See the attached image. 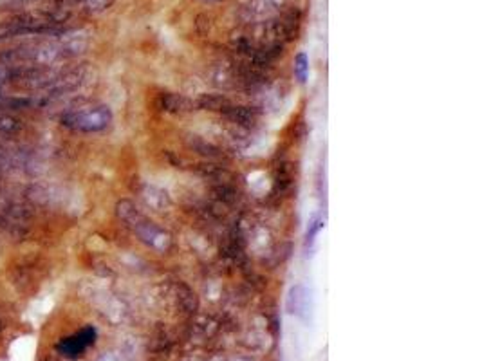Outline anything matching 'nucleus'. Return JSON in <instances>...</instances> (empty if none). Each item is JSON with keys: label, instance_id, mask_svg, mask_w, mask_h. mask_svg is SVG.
Instances as JSON below:
<instances>
[{"label": "nucleus", "instance_id": "obj_7", "mask_svg": "<svg viewBox=\"0 0 482 361\" xmlns=\"http://www.w3.org/2000/svg\"><path fill=\"white\" fill-rule=\"evenodd\" d=\"M0 329H2V327H0Z\"/></svg>", "mask_w": 482, "mask_h": 361}, {"label": "nucleus", "instance_id": "obj_1", "mask_svg": "<svg viewBox=\"0 0 482 361\" xmlns=\"http://www.w3.org/2000/svg\"><path fill=\"white\" fill-rule=\"evenodd\" d=\"M118 213H120L121 219L138 233V237L141 238L143 243L155 248V250H166V246H168V237H166L158 226H154V223H150L147 217L141 215V213L138 212V208H134V204L121 203L120 206H118Z\"/></svg>", "mask_w": 482, "mask_h": 361}, {"label": "nucleus", "instance_id": "obj_5", "mask_svg": "<svg viewBox=\"0 0 482 361\" xmlns=\"http://www.w3.org/2000/svg\"><path fill=\"white\" fill-rule=\"evenodd\" d=\"M294 74H297L298 81L305 83L309 76V60L304 53H300L297 56V62H294Z\"/></svg>", "mask_w": 482, "mask_h": 361}, {"label": "nucleus", "instance_id": "obj_4", "mask_svg": "<svg viewBox=\"0 0 482 361\" xmlns=\"http://www.w3.org/2000/svg\"><path fill=\"white\" fill-rule=\"evenodd\" d=\"M22 128V121L13 116L0 114V136H13Z\"/></svg>", "mask_w": 482, "mask_h": 361}, {"label": "nucleus", "instance_id": "obj_6", "mask_svg": "<svg viewBox=\"0 0 482 361\" xmlns=\"http://www.w3.org/2000/svg\"><path fill=\"white\" fill-rule=\"evenodd\" d=\"M320 230H322V219H318L317 217V219L311 220V224H309L307 235H305V246H313L318 233H320Z\"/></svg>", "mask_w": 482, "mask_h": 361}, {"label": "nucleus", "instance_id": "obj_3", "mask_svg": "<svg viewBox=\"0 0 482 361\" xmlns=\"http://www.w3.org/2000/svg\"><path fill=\"white\" fill-rule=\"evenodd\" d=\"M94 340H96V330L93 327H85V329H81L74 336H69V338L63 340L58 345V350L66 357H78L87 347L93 345Z\"/></svg>", "mask_w": 482, "mask_h": 361}, {"label": "nucleus", "instance_id": "obj_2", "mask_svg": "<svg viewBox=\"0 0 482 361\" xmlns=\"http://www.w3.org/2000/svg\"><path fill=\"white\" fill-rule=\"evenodd\" d=\"M112 112L108 107H91L83 111H73L62 116V123L73 131L101 132L111 125Z\"/></svg>", "mask_w": 482, "mask_h": 361}]
</instances>
